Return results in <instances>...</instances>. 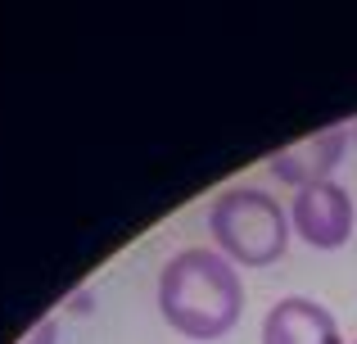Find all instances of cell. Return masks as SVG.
<instances>
[{
	"instance_id": "obj_1",
	"label": "cell",
	"mask_w": 357,
	"mask_h": 344,
	"mask_svg": "<svg viewBox=\"0 0 357 344\" xmlns=\"http://www.w3.org/2000/svg\"><path fill=\"white\" fill-rule=\"evenodd\" d=\"M158 313L185 340H222L244 313L240 267L204 245L172 254L158 272Z\"/></svg>"
},
{
	"instance_id": "obj_2",
	"label": "cell",
	"mask_w": 357,
	"mask_h": 344,
	"mask_svg": "<svg viewBox=\"0 0 357 344\" xmlns=\"http://www.w3.org/2000/svg\"><path fill=\"white\" fill-rule=\"evenodd\" d=\"M208 231L222 258L236 267H271L289 249V213L280 209L276 195L258 186H231L213 200L208 209Z\"/></svg>"
},
{
	"instance_id": "obj_7",
	"label": "cell",
	"mask_w": 357,
	"mask_h": 344,
	"mask_svg": "<svg viewBox=\"0 0 357 344\" xmlns=\"http://www.w3.org/2000/svg\"><path fill=\"white\" fill-rule=\"evenodd\" d=\"M349 141H353V150H357V123H349Z\"/></svg>"
},
{
	"instance_id": "obj_4",
	"label": "cell",
	"mask_w": 357,
	"mask_h": 344,
	"mask_svg": "<svg viewBox=\"0 0 357 344\" xmlns=\"http://www.w3.org/2000/svg\"><path fill=\"white\" fill-rule=\"evenodd\" d=\"M349 123H331L321 127V132L303 136V141L294 145H280V150L267 154V168L276 181L294 186V190H303V186H317V181H331V172L344 163V154H349Z\"/></svg>"
},
{
	"instance_id": "obj_5",
	"label": "cell",
	"mask_w": 357,
	"mask_h": 344,
	"mask_svg": "<svg viewBox=\"0 0 357 344\" xmlns=\"http://www.w3.org/2000/svg\"><path fill=\"white\" fill-rule=\"evenodd\" d=\"M262 344H344L340 322L307 294H285L262 317Z\"/></svg>"
},
{
	"instance_id": "obj_3",
	"label": "cell",
	"mask_w": 357,
	"mask_h": 344,
	"mask_svg": "<svg viewBox=\"0 0 357 344\" xmlns=\"http://www.w3.org/2000/svg\"><path fill=\"white\" fill-rule=\"evenodd\" d=\"M289 227H294V236H303L312 249L349 245V236L357 227L353 195L344 190L340 181L303 186V190H294V204H289Z\"/></svg>"
},
{
	"instance_id": "obj_6",
	"label": "cell",
	"mask_w": 357,
	"mask_h": 344,
	"mask_svg": "<svg viewBox=\"0 0 357 344\" xmlns=\"http://www.w3.org/2000/svg\"><path fill=\"white\" fill-rule=\"evenodd\" d=\"M18 344H59V317H41Z\"/></svg>"
},
{
	"instance_id": "obj_8",
	"label": "cell",
	"mask_w": 357,
	"mask_h": 344,
	"mask_svg": "<svg viewBox=\"0 0 357 344\" xmlns=\"http://www.w3.org/2000/svg\"><path fill=\"white\" fill-rule=\"evenodd\" d=\"M353 344H357V340H353Z\"/></svg>"
}]
</instances>
